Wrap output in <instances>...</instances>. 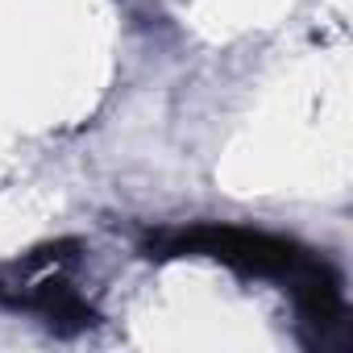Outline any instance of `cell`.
Wrapping results in <instances>:
<instances>
[{"instance_id":"6da1fadb","label":"cell","mask_w":353,"mask_h":353,"mask_svg":"<svg viewBox=\"0 0 353 353\" xmlns=\"http://www.w3.org/2000/svg\"><path fill=\"white\" fill-rule=\"evenodd\" d=\"M170 254H208V258H221L237 270H250V274H266V279H287L291 287L316 270L320 262L299 250L295 241L287 237H270V233H258V229H216V225H204V229H192V233H179L170 241Z\"/></svg>"}]
</instances>
